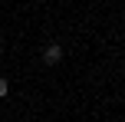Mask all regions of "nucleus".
I'll return each instance as SVG.
<instances>
[{
    "label": "nucleus",
    "mask_w": 125,
    "mask_h": 122,
    "mask_svg": "<svg viewBox=\"0 0 125 122\" xmlns=\"http://www.w3.org/2000/svg\"><path fill=\"white\" fill-rule=\"evenodd\" d=\"M59 59H62V50H59L56 43H50V46L43 50V63H46V66H56Z\"/></svg>",
    "instance_id": "f257e3e1"
},
{
    "label": "nucleus",
    "mask_w": 125,
    "mask_h": 122,
    "mask_svg": "<svg viewBox=\"0 0 125 122\" xmlns=\"http://www.w3.org/2000/svg\"><path fill=\"white\" fill-rule=\"evenodd\" d=\"M7 92H10V83H7V79H0V99H3Z\"/></svg>",
    "instance_id": "f03ea898"
}]
</instances>
